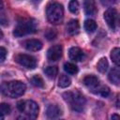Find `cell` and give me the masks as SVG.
<instances>
[{
    "label": "cell",
    "mask_w": 120,
    "mask_h": 120,
    "mask_svg": "<svg viewBox=\"0 0 120 120\" xmlns=\"http://www.w3.org/2000/svg\"><path fill=\"white\" fill-rule=\"evenodd\" d=\"M30 82L31 83L36 86V87H39V88H42L44 86V82L42 80V78L39 76V75H35L33 76L31 79H30Z\"/></svg>",
    "instance_id": "7402d4cb"
},
{
    "label": "cell",
    "mask_w": 120,
    "mask_h": 120,
    "mask_svg": "<svg viewBox=\"0 0 120 120\" xmlns=\"http://www.w3.org/2000/svg\"><path fill=\"white\" fill-rule=\"evenodd\" d=\"M36 32V23L32 21H23L19 22L13 30V35L17 38Z\"/></svg>",
    "instance_id": "5b68a950"
},
{
    "label": "cell",
    "mask_w": 120,
    "mask_h": 120,
    "mask_svg": "<svg viewBox=\"0 0 120 120\" xmlns=\"http://www.w3.org/2000/svg\"><path fill=\"white\" fill-rule=\"evenodd\" d=\"M25 89H26L25 84L21 81L6 82L1 86L2 93L5 96L12 98L22 96L25 92Z\"/></svg>",
    "instance_id": "3957f363"
},
{
    "label": "cell",
    "mask_w": 120,
    "mask_h": 120,
    "mask_svg": "<svg viewBox=\"0 0 120 120\" xmlns=\"http://www.w3.org/2000/svg\"><path fill=\"white\" fill-rule=\"evenodd\" d=\"M61 114V110L60 108L55 105V104H51L47 107V110H46V116L52 120V119H55L57 118L59 115Z\"/></svg>",
    "instance_id": "7c38bea8"
},
{
    "label": "cell",
    "mask_w": 120,
    "mask_h": 120,
    "mask_svg": "<svg viewBox=\"0 0 120 120\" xmlns=\"http://www.w3.org/2000/svg\"><path fill=\"white\" fill-rule=\"evenodd\" d=\"M111 119H112V120H120V115H118V114L114 113V114H112V115Z\"/></svg>",
    "instance_id": "83f0119b"
},
{
    "label": "cell",
    "mask_w": 120,
    "mask_h": 120,
    "mask_svg": "<svg viewBox=\"0 0 120 120\" xmlns=\"http://www.w3.org/2000/svg\"><path fill=\"white\" fill-rule=\"evenodd\" d=\"M116 107H117V108H120V96L117 98V100H116Z\"/></svg>",
    "instance_id": "f1b7e54d"
},
{
    "label": "cell",
    "mask_w": 120,
    "mask_h": 120,
    "mask_svg": "<svg viewBox=\"0 0 120 120\" xmlns=\"http://www.w3.org/2000/svg\"><path fill=\"white\" fill-rule=\"evenodd\" d=\"M44 72H45V74L47 75L48 78L53 79V78H55V76L57 75L58 69H57V68L54 67V66H50V67H47V68L44 69Z\"/></svg>",
    "instance_id": "44dd1931"
},
{
    "label": "cell",
    "mask_w": 120,
    "mask_h": 120,
    "mask_svg": "<svg viewBox=\"0 0 120 120\" xmlns=\"http://www.w3.org/2000/svg\"><path fill=\"white\" fill-rule=\"evenodd\" d=\"M62 52H63V48L61 45H53L52 47H50V49L47 52V58L49 61H52L55 62L57 60H59L62 56Z\"/></svg>",
    "instance_id": "ba28073f"
},
{
    "label": "cell",
    "mask_w": 120,
    "mask_h": 120,
    "mask_svg": "<svg viewBox=\"0 0 120 120\" xmlns=\"http://www.w3.org/2000/svg\"><path fill=\"white\" fill-rule=\"evenodd\" d=\"M70 83H71V80H70L69 77H68L67 75H64V74H62V75L60 76V78H59V80H58V85H59L60 87L66 88V87L69 86Z\"/></svg>",
    "instance_id": "d6986e66"
},
{
    "label": "cell",
    "mask_w": 120,
    "mask_h": 120,
    "mask_svg": "<svg viewBox=\"0 0 120 120\" xmlns=\"http://www.w3.org/2000/svg\"><path fill=\"white\" fill-rule=\"evenodd\" d=\"M108 67H109V64H108V61L105 57H102L99 59L98 65H97V69L101 72V73H104L107 69H108Z\"/></svg>",
    "instance_id": "e0dca14e"
},
{
    "label": "cell",
    "mask_w": 120,
    "mask_h": 120,
    "mask_svg": "<svg viewBox=\"0 0 120 120\" xmlns=\"http://www.w3.org/2000/svg\"><path fill=\"white\" fill-rule=\"evenodd\" d=\"M68 9L72 13H77L79 11V3L77 1H70L68 4Z\"/></svg>",
    "instance_id": "d4e9b609"
},
{
    "label": "cell",
    "mask_w": 120,
    "mask_h": 120,
    "mask_svg": "<svg viewBox=\"0 0 120 120\" xmlns=\"http://www.w3.org/2000/svg\"><path fill=\"white\" fill-rule=\"evenodd\" d=\"M0 54H1V62H4L6 59V55H7V51L4 47H1L0 49Z\"/></svg>",
    "instance_id": "4316f807"
},
{
    "label": "cell",
    "mask_w": 120,
    "mask_h": 120,
    "mask_svg": "<svg viewBox=\"0 0 120 120\" xmlns=\"http://www.w3.org/2000/svg\"><path fill=\"white\" fill-rule=\"evenodd\" d=\"M56 36H57V33H56V31H55L54 29L49 28V29H47L46 32H45V38H46L48 40H52V39H54V38H56Z\"/></svg>",
    "instance_id": "cb8c5ba5"
},
{
    "label": "cell",
    "mask_w": 120,
    "mask_h": 120,
    "mask_svg": "<svg viewBox=\"0 0 120 120\" xmlns=\"http://www.w3.org/2000/svg\"><path fill=\"white\" fill-rule=\"evenodd\" d=\"M18 120H35L38 115V106L33 100H21L17 102Z\"/></svg>",
    "instance_id": "6da1fadb"
},
{
    "label": "cell",
    "mask_w": 120,
    "mask_h": 120,
    "mask_svg": "<svg viewBox=\"0 0 120 120\" xmlns=\"http://www.w3.org/2000/svg\"><path fill=\"white\" fill-rule=\"evenodd\" d=\"M22 46L28 51L36 52L42 48V43L38 39H27L22 42Z\"/></svg>",
    "instance_id": "30bf717a"
},
{
    "label": "cell",
    "mask_w": 120,
    "mask_h": 120,
    "mask_svg": "<svg viewBox=\"0 0 120 120\" xmlns=\"http://www.w3.org/2000/svg\"><path fill=\"white\" fill-rule=\"evenodd\" d=\"M46 15L48 21L52 24H58L63 21L64 9L63 6L57 2H52L47 6Z\"/></svg>",
    "instance_id": "277c9868"
},
{
    "label": "cell",
    "mask_w": 120,
    "mask_h": 120,
    "mask_svg": "<svg viewBox=\"0 0 120 120\" xmlns=\"http://www.w3.org/2000/svg\"><path fill=\"white\" fill-rule=\"evenodd\" d=\"M97 27H98V25L94 20L88 19L84 22V28L87 32H90V33L94 32L95 30H97Z\"/></svg>",
    "instance_id": "ffe728a7"
},
{
    "label": "cell",
    "mask_w": 120,
    "mask_h": 120,
    "mask_svg": "<svg viewBox=\"0 0 120 120\" xmlns=\"http://www.w3.org/2000/svg\"><path fill=\"white\" fill-rule=\"evenodd\" d=\"M117 12L116 9L113 8H108L105 12H104V20L107 22V24L110 26V28L114 29L116 22H117Z\"/></svg>",
    "instance_id": "52a82bcc"
},
{
    "label": "cell",
    "mask_w": 120,
    "mask_h": 120,
    "mask_svg": "<svg viewBox=\"0 0 120 120\" xmlns=\"http://www.w3.org/2000/svg\"><path fill=\"white\" fill-rule=\"evenodd\" d=\"M109 81L114 84V85H120V69L118 68H112L111 69V71L109 72L108 75Z\"/></svg>",
    "instance_id": "4fadbf2b"
},
{
    "label": "cell",
    "mask_w": 120,
    "mask_h": 120,
    "mask_svg": "<svg viewBox=\"0 0 120 120\" xmlns=\"http://www.w3.org/2000/svg\"><path fill=\"white\" fill-rule=\"evenodd\" d=\"M68 55L69 58L75 62H80L84 58V53L79 47H71L68 51Z\"/></svg>",
    "instance_id": "8fae6325"
},
{
    "label": "cell",
    "mask_w": 120,
    "mask_h": 120,
    "mask_svg": "<svg viewBox=\"0 0 120 120\" xmlns=\"http://www.w3.org/2000/svg\"><path fill=\"white\" fill-rule=\"evenodd\" d=\"M117 22H118V24H119V26H120V14L117 16Z\"/></svg>",
    "instance_id": "f546056e"
},
{
    "label": "cell",
    "mask_w": 120,
    "mask_h": 120,
    "mask_svg": "<svg viewBox=\"0 0 120 120\" xmlns=\"http://www.w3.org/2000/svg\"><path fill=\"white\" fill-rule=\"evenodd\" d=\"M64 69H65L66 72H68V74H71V75H74V74H76V73L78 72V67H77L75 64L69 63V62L65 63V65H64Z\"/></svg>",
    "instance_id": "ac0fdd59"
},
{
    "label": "cell",
    "mask_w": 120,
    "mask_h": 120,
    "mask_svg": "<svg viewBox=\"0 0 120 120\" xmlns=\"http://www.w3.org/2000/svg\"><path fill=\"white\" fill-rule=\"evenodd\" d=\"M82 82H83V84H84L86 87H88L93 93H94V92L99 87V85H100V82H99L98 78L97 76H95V75H86V76L83 78Z\"/></svg>",
    "instance_id": "9c48e42d"
},
{
    "label": "cell",
    "mask_w": 120,
    "mask_h": 120,
    "mask_svg": "<svg viewBox=\"0 0 120 120\" xmlns=\"http://www.w3.org/2000/svg\"><path fill=\"white\" fill-rule=\"evenodd\" d=\"M10 112V106L7 103H2L1 104V115L8 114Z\"/></svg>",
    "instance_id": "484cf974"
},
{
    "label": "cell",
    "mask_w": 120,
    "mask_h": 120,
    "mask_svg": "<svg viewBox=\"0 0 120 120\" xmlns=\"http://www.w3.org/2000/svg\"><path fill=\"white\" fill-rule=\"evenodd\" d=\"M111 58L117 67H120V48H114L112 50Z\"/></svg>",
    "instance_id": "2e32d148"
},
{
    "label": "cell",
    "mask_w": 120,
    "mask_h": 120,
    "mask_svg": "<svg viewBox=\"0 0 120 120\" xmlns=\"http://www.w3.org/2000/svg\"><path fill=\"white\" fill-rule=\"evenodd\" d=\"M79 29H80V24L77 20H70L67 24V32L71 36L78 34Z\"/></svg>",
    "instance_id": "5bb4252c"
},
{
    "label": "cell",
    "mask_w": 120,
    "mask_h": 120,
    "mask_svg": "<svg viewBox=\"0 0 120 120\" xmlns=\"http://www.w3.org/2000/svg\"><path fill=\"white\" fill-rule=\"evenodd\" d=\"M84 11H85L86 15L95 16L98 12L96 3L94 1H85L84 2Z\"/></svg>",
    "instance_id": "9a60e30c"
},
{
    "label": "cell",
    "mask_w": 120,
    "mask_h": 120,
    "mask_svg": "<svg viewBox=\"0 0 120 120\" xmlns=\"http://www.w3.org/2000/svg\"><path fill=\"white\" fill-rule=\"evenodd\" d=\"M15 61L20 64L21 66L29 68V69H34L37 67V60L34 56L25 54V53H19L14 57Z\"/></svg>",
    "instance_id": "8992f818"
},
{
    "label": "cell",
    "mask_w": 120,
    "mask_h": 120,
    "mask_svg": "<svg viewBox=\"0 0 120 120\" xmlns=\"http://www.w3.org/2000/svg\"><path fill=\"white\" fill-rule=\"evenodd\" d=\"M63 98L65 99L66 102H68L70 106V108L73 111L76 112H82L84 107H85V98L83 97L82 94H81L79 91H68L65 92L63 94Z\"/></svg>",
    "instance_id": "7a4b0ae2"
},
{
    "label": "cell",
    "mask_w": 120,
    "mask_h": 120,
    "mask_svg": "<svg viewBox=\"0 0 120 120\" xmlns=\"http://www.w3.org/2000/svg\"><path fill=\"white\" fill-rule=\"evenodd\" d=\"M94 93H95V94H98V95H100V96L106 98V97H108L109 94H110V88H109L108 86H106V85L100 84L99 87H98Z\"/></svg>",
    "instance_id": "603a6c76"
}]
</instances>
